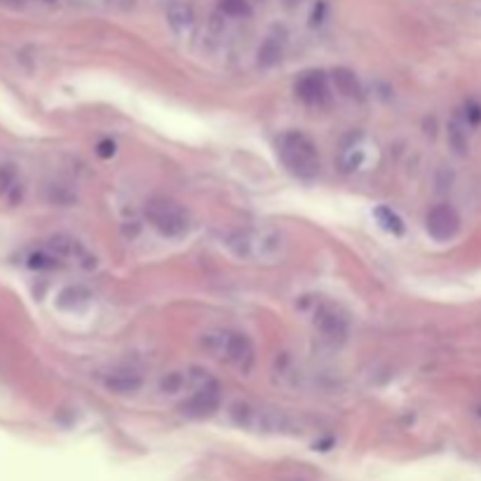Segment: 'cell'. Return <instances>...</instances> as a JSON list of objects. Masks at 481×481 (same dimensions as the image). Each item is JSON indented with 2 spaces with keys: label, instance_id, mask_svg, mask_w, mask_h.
Returning a JSON list of instances; mask_svg holds the SVG:
<instances>
[{
  "label": "cell",
  "instance_id": "cell-1",
  "mask_svg": "<svg viewBox=\"0 0 481 481\" xmlns=\"http://www.w3.org/2000/svg\"><path fill=\"white\" fill-rule=\"evenodd\" d=\"M277 155L282 160V165L291 172L296 179L310 181L319 174V153L315 141L303 132H284L277 141Z\"/></svg>",
  "mask_w": 481,
  "mask_h": 481
},
{
  "label": "cell",
  "instance_id": "cell-2",
  "mask_svg": "<svg viewBox=\"0 0 481 481\" xmlns=\"http://www.w3.org/2000/svg\"><path fill=\"white\" fill-rule=\"evenodd\" d=\"M200 346L212 357L249 371L254 364V343L242 331H228V329H210L200 336Z\"/></svg>",
  "mask_w": 481,
  "mask_h": 481
},
{
  "label": "cell",
  "instance_id": "cell-3",
  "mask_svg": "<svg viewBox=\"0 0 481 481\" xmlns=\"http://www.w3.org/2000/svg\"><path fill=\"white\" fill-rule=\"evenodd\" d=\"M230 420L237 428L254 432H296V420L282 408L259 406L252 402H232L228 406Z\"/></svg>",
  "mask_w": 481,
  "mask_h": 481
},
{
  "label": "cell",
  "instance_id": "cell-4",
  "mask_svg": "<svg viewBox=\"0 0 481 481\" xmlns=\"http://www.w3.org/2000/svg\"><path fill=\"white\" fill-rule=\"evenodd\" d=\"M146 221L157 235L162 237H183L190 230V216L179 202L167 197H155L146 205Z\"/></svg>",
  "mask_w": 481,
  "mask_h": 481
},
{
  "label": "cell",
  "instance_id": "cell-5",
  "mask_svg": "<svg viewBox=\"0 0 481 481\" xmlns=\"http://www.w3.org/2000/svg\"><path fill=\"white\" fill-rule=\"evenodd\" d=\"M376 155H378V148H376V141H371V136L364 132H352L341 143L338 167L346 174L371 170V165L376 162Z\"/></svg>",
  "mask_w": 481,
  "mask_h": 481
},
{
  "label": "cell",
  "instance_id": "cell-6",
  "mask_svg": "<svg viewBox=\"0 0 481 481\" xmlns=\"http://www.w3.org/2000/svg\"><path fill=\"white\" fill-rule=\"evenodd\" d=\"M296 96L310 108H322L331 99V80L324 71H306L294 83Z\"/></svg>",
  "mask_w": 481,
  "mask_h": 481
},
{
  "label": "cell",
  "instance_id": "cell-7",
  "mask_svg": "<svg viewBox=\"0 0 481 481\" xmlns=\"http://www.w3.org/2000/svg\"><path fill=\"white\" fill-rule=\"evenodd\" d=\"M179 408H181V413L186 415V418H192V420L210 418V415H214L221 408V388H219V383H214V381L200 383L197 390L192 392V395Z\"/></svg>",
  "mask_w": 481,
  "mask_h": 481
},
{
  "label": "cell",
  "instance_id": "cell-8",
  "mask_svg": "<svg viewBox=\"0 0 481 481\" xmlns=\"http://www.w3.org/2000/svg\"><path fill=\"white\" fill-rule=\"evenodd\" d=\"M425 228H428L430 237L437 242H448L460 232V214L453 205L439 202L430 207L428 216H425Z\"/></svg>",
  "mask_w": 481,
  "mask_h": 481
},
{
  "label": "cell",
  "instance_id": "cell-9",
  "mask_svg": "<svg viewBox=\"0 0 481 481\" xmlns=\"http://www.w3.org/2000/svg\"><path fill=\"white\" fill-rule=\"evenodd\" d=\"M315 329L322 333V338L331 343H343L350 333V319L341 308L331 303H322L315 310Z\"/></svg>",
  "mask_w": 481,
  "mask_h": 481
},
{
  "label": "cell",
  "instance_id": "cell-10",
  "mask_svg": "<svg viewBox=\"0 0 481 481\" xmlns=\"http://www.w3.org/2000/svg\"><path fill=\"white\" fill-rule=\"evenodd\" d=\"M26 197V183L17 162L12 160H3L0 162V200L10 207H17Z\"/></svg>",
  "mask_w": 481,
  "mask_h": 481
},
{
  "label": "cell",
  "instance_id": "cell-11",
  "mask_svg": "<svg viewBox=\"0 0 481 481\" xmlns=\"http://www.w3.org/2000/svg\"><path fill=\"white\" fill-rule=\"evenodd\" d=\"M331 90L341 94L343 99H362V83L350 68H333L331 71Z\"/></svg>",
  "mask_w": 481,
  "mask_h": 481
},
{
  "label": "cell",
  "instance_id": "cell-12",
  "mask_svg": "<svg viewBox=\"0 0 481 481\" xmlns=\"http://www.w3.org/2000/svg\"><path fill=\"white\" fill-rule=\"evenodd\" d=\"M103 388L113 392V395H136L143 388V378L134 371H113L110 376H106Z\"/></svg>",
  "mask_w": 481,
  "mask_h": 481
},
{
  "label": "cell",
  "instance_id": "cell-13",
  "mask_svg": "<svg viewBox=\"0 0 481 481\" xmlns=\"http://www.w3.org/2000/svg\"><path fill=\"white\" fill-rule=\"evenodd\" d=\"M167 21H170V26L176 31V33H186V31L192 29V24H195V12H192V7L188 3H172L167 7Z\"/></svg>",
  "mask_w": 481,
  "mask_h": 481
},
{
  "label": "cell",
  "instance_id": "cell-14",
  "mask_svg": "<svg viewBox=\"0 0 481 481\" xmlns=\"http://www.w3.org/2000/svg\"><path fill=\"white\" fill-rule=\"evenodd\" d=\"M284 57V43L279 38H266L259 47V63L263 68H272Z\"/></svg>",
  "mask_w": 481,
  "mask_h": 481
},
{
  "label": "cell",
  "instance_id": "cell-15",
  "mask_svg": "<svg viewBox=\"0 0 481 481\" xmlns=\"http://www.w3.org/2000/svg\"><path fill=\"white\" fill-rule=\"evenodd\" d=\"M376 221H378V226L390 232V235H402L404 232V221L402 216H399L395 210H390V207H378V210L373 212Z\"/></svg>",
  "mask_w": 481,
  "mask_h": 481
},
{
  "label": "cell",
  "instance_id": "cell-16",
  "mask_svg": "<svg viewBox=\"0 0 481 481\" xmlns=\"http://www.w3.org/2000/svg\"><path fill=\"white\" fill-rule=\"evenodd\" d=\"M446 139H448V146L453 148V153H458V155H465V153H467V146H470V141H467V130H465V127L458 123V120H451V123H448Z\"/></svg>",
  "mask_w": 481,
  "mask_h": 481
},
{
  "label": "cell",
  "instance_id": "cell-17",
  "mask_svg": "<svg viewBox=\"0 0 481 481\" xmlns=\"http://www.w3.org/2000/svg\"><path fill=\"white\" fill-rule=\"evenodd\" d=\"M188 385V371H170L160 378V392L165 395H176V392H183Z\"/></svg>",
  "mask_w": 481,
  "mask_h": 481
},
{
  "label": "cell",
  "instance_id": "cell-18",
  "mask_svg": "<svg viewBox=\"0 0 481 481\" xmlns=\"http://www.w3.org/2000/svg\"><path fill=\"white\" fill-rule=\"evenodd\" d=\"M219 10L221 14H226V17H249L252 14V3L249 0H221L219 3Z\"/></svg>",
  "mask_w": 481,
  "mask_h": 481
},
{
  "label": "cell",
  "instance_id": "cell-19",
  "mask_svg": "<svg viewBox=\"0 0 481 481\" xmlns=\"http://www.w3.org/2000/svg\"><path fill=\"white\" fill-rule=\"evenodd\" d=\"M26 266L36 268V270H52V268H59L61 261L50 249H47V252H33V254H31L29 261H26Z\"/></svg>",
  "mask_w": 481,
  "mask_h": 481
},
{
  "label": "cell",
  "instance_id": "cell-20",
  "mask_svg": "<svg viewBox=\"0 0 481 481\" xmlns=\"http://www.w3.org/2000/svg\"><path fill=\"white\" fill-rule=\"evenodd\" d=\"M87 299H90V294H87L83 286H66L59 294V306L61 308H76L78 303H87Z\"/></svg>",
  "mask_w": 481,
  "mask_h": 481
},
{
  "label": "cell",
  "instance_id": "cell-21",
  "mask_svg": "<svg viewBox=\"0 0 481 481\" xmlns=\"http://www.w3.org/2000/svg\"><path fill=\"white\" fill-rule=\"evenodd\" d=\"M465 123L470 127L481 125V103L479 101H467V106H465Z\"/></svg>",
  "mask_w": 481,
  "mask_h": 481
},
{
  "label": "cell",
  "instance_id": "cell-22",
  "mask_svg": "<svg viewBox=\"0 0 481 481\" xmlns=\"http://www.w3.org/2000/svg\"><path fill=\"white\" fill-rule=\"evenodd\" d=\"M324 14H326V5L324 3H317L315 10H312V17H310V24L312 26H319V24L324 21Z\"/></svg>",
  "mask_w": 481,
  "mask_h": 481
},
{
  "label": "cell",
  "instance_id": "cell-23",
  "mask_svg": "<svg viewBox=\"0 0 481 481\" xmlns=\"http://www.w3.org/2000/svg\"><path fill=\"white\" fill-rule=\"evenodd\" d=\"M96 153H99L101 157H110V155L115 153V141H110V139L101 141V143H99V148H96Z\"/></svg>",
  "mask_w": 481,
  "mask_h": 481
},
{
  "label": "cell",
  "instance_id": "cell-24",
  "mask_svg": "<svg viewBox=\"0 0 481 481\" xmlns=\"http://www.w3.org/2000/svg\"><path fill=\"white\" fill-rule=\"evenodd\" d=\"M282 3H284V7H286V10H294V7L301 3V0H282Z\"/></svg>",
  "mask_w": 481,
  "mask_h": 481
},
{
  "label": "cell",
  "instance_id": "cell-25",
  "mask_svg": "<svg viewBox=\"0 0 481 481\" xmlns=\"http://www.w3.org/2000/svg\"><path fill=\"white\" fill-rule=\"evenodd\" d=\"M90 3H108V0H90Z\"/></svg>",
  "mask_w": 481,
  "mask_h": 481
},
{
  "label": "cell",
  "instance_id": "cell-26",
  "mask_svg": "<svg viewBox=\"0 0 481 481\" xmlns=\"http://www.w3.org/2000/svg\"><path fill=\"white\" fill-rule=\"evenodd\" d=\"M249 3H259V0H249Z\"/></svg>",
  "mask_w": 481,
  "mask_h": 481
},
{
  "label": "cell",
  "instance_id": "cell-27",
  "mask_svg": "<svg viewBox=\"0 0 481 481\" xmlns=\"http://www.w3.org/2000/svg\"><path fill=\"white\" fill-rule=\"evenodd\" d=\"M45 3H54V0H45Z\"/></svg>",
  "mask_w": 481,
  "mask_h": 481
}]
</instances>
